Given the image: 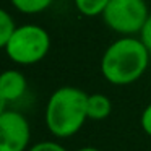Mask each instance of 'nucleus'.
Wrapping results in <instances>:
<instances>
[{"label":"nucleus","mask_w":151,"mask_h":151,"mask_svg":"<svg viewBox=\"0 0 151 151\" xmlns=\"http://www.w3.org/2000/svg\"><path fill=\"white\" fill-rule=\"evenodd\" d=\"M150 54L141 39L120 37L106 49L101 59V73L112 85H130L146 72Z\"/></svg>","instance_id":"1"},{"label":"nucleus","mask_w":151,"mask_h":151,"mask_svg":"<svg viewBox=\"0 0 151 151\" xmlns=\"http://www.w3.org/2000/svg\"><path fill=\"white\" fill-rule=\"evenodd\" d=\"M88 119V94L73 86L55 89L46 106V125L55 137L75 135Z\"/></svg>","instance_id":"2"},{"label":"nucleus","mask_w":151,"mask_h":151,"mask_svg":"<svg viewBox=\"0 0 151 151\" xmlns=\"http://www.w3.org/2000/svg\"><path fill=\"white\" fill-rule=\"evenodd\" d=\"M4 49L8 59L15 63L33 65L47 55L50 49V36L37 24H23L17 28Z\"/></svg>","instance_id":"3"},{"label":"nucleus","mask_w":151,"mask_h":151,"mask_svg":"<svg viewBox=\"0 0 151 151\" xmlns=\"http://www.w3.org/2000/svg\"><path fill=\"white\" fill-rule=\"evenodd\" d=\"M106 24L124 36L141 33L150 18L145 0H111L102 12Z\"/></svg>","instance_id":"4"},{"label":"nucleus","mask_w":151,"mask_h":151,"mask_svg":"<svg viewBox=\"0 0 151 151\" xmlns=\"http://www.w3.org/2000/svg\"><path fill=\"white\" fill-rule=\"evenodd\" d=\"M31 132L26 117L15 111L0 114V151H24Z\"/></svg>","instance_id":"5"},{"label":"nucleus","mask_w":151,"mask_h":151,"mask_svg":"<svg viewBox=\"0 0 151 151\" xmlns=\"http://www.w3.org/2000/svg\"><path fill=\"white\" fill-rule=\"evenodd\" d=\"M26 76L18 70H7L0 76V99L2 104L20 99L26 91Z\"/></svg>","instance_id":"6"},{"label":"nucleus","mask_w":151,"mask_h":151,"mask_svg":"<svg viewBox=\"0 0 151 151\" xmlns=\"http://www.w3.org/2000/svg\"><path fill=\"white\" fill-rule=\"evenodd\" d=\"M111 111H112V104L107 96L99 94V93L88 96V119L102 120V119L109 117Z\"/></svg>","instance_id":"7"},{"label":"nucleus","mask_w":151,"mask_h":151,"mask_svg":"<svg viewBox=\"0 0 151 151\" xmlns=\"http://www.w3.org/2000/svg\"><path fill=\"white\" fill-rule=\"evenodd\" d=\"M10 2L21 13L34 15V13H41V12L47 10L52 5L54 0H10Z\"/></svg>","instance_id":"8"},{"label":"nucleus","mask_w":151,"mask_h":151,"mask_svg":"<svg viewBox=\"0 0 151 151\" xmlns=\"http://www.w3.org/2000/svg\"><path fill=\"white\" fill-rule=\"evenodd\" d=\"M78 12L85 17H98L102 15L111 0H73Z\"/></svg>","instance_id":"9"},{"label":"nucleus","mask_w":151,"mask_h":151,"mask_svg":"<svg viewBox=\"0 0 151 151\" xmlns=\"http://www.w3.org/2000/svg\"><path fill=\"white\" fill-rule=\"evenodd\" d=\"M17 24L15 20L7 10L0 12V46L4 47L5 44L10 41V37L13 36V33L17 31Z\"/></svg>","instance_id":"10"},{"label":"nucleus","mask_w":151,"mask_h":151,"mask_svg":"<svg viewBox=\"0 0 151 151\" xmlns=\"http://www.w3.org/2000/svg\"><path fill=\"white\" fill-rule=\"evenodd\" d=\"M29 151H67L62 145L54 143V141H41V143L34 145Z\"/></svg>","instance_id":"11"},{"label":"nucleus","mask_w":151,"mask_h":151,"mask_svg":"<svg viewBox=\"0 0 151 151\" xmlns=\"http://www.w3.org/2000/svg\"><path fill=\"white\" fill-rule=\"evenodd\" d=\"M140 39L143 41V44L148 47V50L151 52V13H150V18H148V21L145 23L143 29H141L140 33Z\"/></svg>","instance_id":"12"},{"label":"nucleus","mask_w":151,"mask_h":151,"mask_svg":"<svg viewBox=\"0 0 151 151\" xmlns=\"http://www.w3.org/2000/svg\"><path fill=\"white\" fill-rule=\"evenodd\" d=\"M141 128L145 130V133L151 137V104L141 114Z\"/></svg>","instance_id":"13"},{"label":"nucleus","mask_w":151,"mask_h":151,"mask_svg":"<svg viewBox=\"0 0 151 151\" xmlns=\"http://www.w3.org/2000/svg\"><path fill=\"white\" fill-rule=\"evenodd\" d=\"M78 151H99L98 148H93V146H85V148H80Z\"/></svg>","instance_id":"14"}]
</instances>
